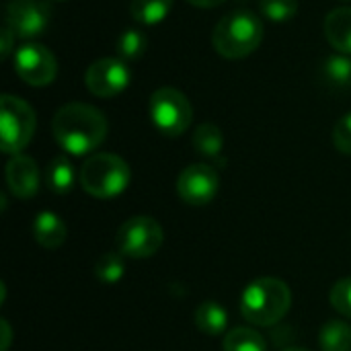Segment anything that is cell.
Wrapping results in <instances>:
<instances>
[{
	"instance_id": "ffe728a7",
	"label": "cell",
	"mask_w": 351,
	"mask_h": 351,
	"mask_svg": "<svg viewBox=\"0 0 351 351\" xmlns=\"http://www.w3.org/2000/svg\"><path fill=\"white\" fill-rule=\"evenodd\" d=\"M224 351H267L265 339L249 327H234L224 335Z\"/></svg>"
},
{
	"instance_id": "e0dca14e",
	"label": "cell",
	"mask_w": 351,
	"mask_h": 351,
	"mask_svg": "<svg viewBox=\"0 0 351 351\" xmlns=\"http://www.w3.org/2000/svg\"><path fill=\"white\" fill-rule=\"evenodd\" d=\"M173 0H132V19L140 25H158L169 16Z\"/></svg>"
},
{
	"instance_id": "9c48e42d",
	"label": "cell",
	"mask_w": 351,
	"mask_h": 351,
	"mask_svg": "<svg viewBox=\"0 0 351 351\" xmlns=\"http://www.w3.org/2000/svg\"><path fill=\"white\" fill-rule=\"evenodd\" d=\"M218 173L206 162L189 165L177 177V193L187 206H208L218 195Z\"/></svg>"
},
{
	"instance_id": "2e32d148",
	"label": "cell",
	"mask_w": 351,
	"mask_h": 351,
	"mask_svg": "<svg viewBox=\"0 0 351 351\" xmlns=\"http://www.w3.org/2000/svg\"><path fill=\"white\" fill-rule=\"evenodd\" d=\"M74 167L72 162L66 158V156H56L49 165H47V171H45V181H47V187L58 193V195H66L72 191L74 187Z\"/></svg>"
},
{
	"instance_id": "44dd1931",
	"label": "cell",
	"mask_w": 351,
	"mask_h": 351,
	"mask_svg": "<svg viewBox=\"0 0 351 351\" xmlns=\"http://www.w3.org/2000/svg\"><path fill=\"white\" fill-rule=\"evenodd\" d=\"M123 271H125V261L119 251H109V253L101 255L95 265V278L107 286L117 284L123 278Z\"/></svg>"
},
{
	"instance_id": "83f0119b",
	"label": "cell",
	"mask_w": 351,
	"mask_h": 351,
	"mask_svg": "<svg viewBox=\"0 0 351 351\" xmlns=\"http://www.w3.org/2000/svg\"><path fill=\"white\" fill-rule=\"evenodd\" d=\"M0 329H2V343H0V351H8L10 346V339H12V331H10V325L6 319L0 321Z\"/></svg>"
},
{
	"instance_id": "603a6c76",
	"label": "cell",
	"mask_w": 351,
	"mask_h": 351,
	"mask_svg": "<svg viewBox=\"0 0 351 351\" xmlns=\"http://www.w3.org/2000/svg\"><path fill=\"white\" fill-rule=\"evenodd\" d=\"M323 76L333 86L351 84V58L348 56H331L323 64Z\"/></svg>"
},
{
	"instance_id": "4316f807",
	"label": "cell",
	"mask_w": 351,
	"mask_h": 351,
	"mask_svg": "<svg viewBox=\"0 0 351 351\" xmlns=\"http://www.w3.org/2000/svg\"><path fill=\"white\" fill-rule=\"evenodd\" d=\"M0 37H2V43H0V56H2V58H8V53H10V49H12V39H14L16 35L10 31V27H4V29L0 31Z\"/></svg>"
},
{
	"instance_id": "4fadbf2b",
	"label": "cell",
	"mask_w": 351,
	"mask_h": 351,
	"mask_svg": "<svg viewBox=\"0 0 351 351\" xmlns=\"http://www.w3.org/2000/svg\"><path fill=\"white\" fill-rule=\"evenodd\" d=\"M66 237H68V228L58 214L53 212L37 214L33 222V239L37 241V245H41L43 249H58L66 243Z\"/></svg>"
},
{
	"instance_id": "f546056e",
	"label": "cell",
	"mask_w": 351,
	"mask_h": 351,
	"mask_svg": "<svg viewBox=\"0 0 351 351\" xmlns=\"http://www.w3.org/2000/svg\"><path fill=\"white\" fill-rule=\"evenodd\" d=\"M282 351H308V350H304V348H288V350H282Z\"/></svg>"
},
{
	"instance_id": "3957f363",
	"label": "cell",
	"mask_w": 351,
	"mask_h": 351,
	"mask_svg": "<svg viewBox=\"0 0 351 351\" xmlns=\"http://www.w3.org/2000/svg\"><path fill=\"white\" fill-rule=\"evenodd\" d=\"M263 41V23L251 10H234L222 16L212 33L214 49L228 60L251 56Z\"/></svg>"
},
{
	"instance_id": "f1b7e54d",
	"label": "cell",
	"mask_w": 351,
	"mask_h": 351,
	"mask_svg": "<svg viewBox=\"0 0 351 351\" xmlns=\"http://www.w3.org/2000/svg\"><path fill=\"white\" fill-rule=\"evenodd\" d=\"M187 2L193 4V6H199V8H214V6H220L226 0H187Z\"/></svg>"
},
{
	"instance_id": "8fae6325",
	"label": "cell",
	"mask_w": 351,
	"mask_h": 351,
	"mask_svg": "<svg viewBox=\"0 0 351 351\" xmlns=\"http://www.w3.org/2000/svg\"><path fill=\"white\" fill-rule=\"evenodd\" d=\"M132 72L128 64L119 58H103L88 66L86 70V86L95 97L111 99L123 93L130 84Z\"/></svg>"
},
{
	"instance_id": "52a82bcc",
	"label": "cell",
	"mask_w": 351,
	"mask_h": 351,
	"mask_svg": "<svg viewBox=\"0 0 351 351\" xmlns=\"http://www.w3.org/2000/svg\"><path fill=\"white\" fill-rule=\"evenodd\" d=\"M162 243L165 230L152 216H134L125 220L115 237L117 251L132 259H148L156 255Z\"/></svg>"
},
{
	"instance_id": "ac0fdd59",
	"label": "cell",
	"mask_w": 351,
	"mask_h": 351,
	"mask_svg": "<svg viewBox=\"0 0 351 351\" xmlns=\"http://www.w3.org/2000/svg\"><path fill=\"white\" fill-rule=\"evenodd\" d=\"M323 351H351V327L346 321H329L319 333Z\"/></svg>"
},
{
	"instance_id": "5bb4252c",
	"label": "cell",
	"mask_w": 351,
	"mask_h": 351,
	"mask_svg": "<svg viewBox=\"0 0 351 351\" xmlns=\"http://www.w3.org/2000/svg\"><path fill=\"white\" fill-rule=\"evenodd\" d=\"M325 37L341 53H351V8L341 6L325 16Z\"/></svg>"
},
{
	"instance_id": "30bf717a",
	"label": "cell",
	"mask_w": 351,
	"mask_h": 351,
	"mask_svg": "<svg viewBox=\"0 0 351 351\" xmlns=\"http://www.w3.org/2000/svg\"><path fill=\"white\" fill-rule=\"evenodd\" d=\"M51 19V10L43 0H10L6 4V27L21 37H39Z\"/></svg>"
},
{
	"instance_id": "7c38bea8",
	"label": "cell",
	"mask_w": 351,
	"mask_h": 351,
	"mask_svg": "<svg viewBox=\"0 0 351 351\" xmlns=\"http://www.w3.org/2000/svg\"><path fill=\"white\" fill-rule=\"evenodd\" d=\"M6 185L14 197L29 199L39 191V169L31 156L14 154L6 162Z\"/></svg>"
},
{
	"instance_id": "d4e9b609",
	"label": "cell",
	"mask_w": 351,
	"mask_h": 351,
	"mask_svg": "<svg viewBox=\"0 0 351 351\" xmlns=\"http://www.w3.org/2000/svg\"><path fill=\"white\" fill-rule=\"evenodd\" d=\"M331 306L346 319H351V278L339 280L329 292Z\"/></svg>"
},
{
	"instance_id": "5b68a950",
	"label": "cell",
	"mask_w": 351,
	"mask_h": 351,
	"mask_svg": "<svg viewBox=\"0 0 351 351\" xmlns=\"http://www.w3.org/2000/svg\"><path fill=\"white\" fill-rule=\"evenodd\" d=\"M35 134V111L19 97H0V148L4 154H21Z\"/></svg>"
},
{
	"instance_id": "d6986e66",
	"label": "cell",
	"mask_w": 351,
	"mask_h": 351,
	"mask_svg": "<svg viewBox=\"0 0 351 351\" xmlns=\"http://www.w3.org/2000/svg\"><path fill=\"white\" fill-rule=\"evenodd\" d=\"M193 148L206 158H218L224 148V138L218 125L202 123L193 132Z\"/></svg>"
},
{
	"instance_id": "7402d4cb",
	"label": "cell",
	"mask_w": 351,
	"mask_h": 351,
	"mask_svg": "<svg viewBox=\"0 0 351 351\" xmlns=\"http://www.w3.org/2000/svg\"><path fill=\"white\" fill-rule=\"evenodd\" d=\"M148 39L140 29H125L119 37H117V58L123 62L136 60L146 51Z\"/></svg>"
},
{
	"instance_id": "7a4b0ae2",
	"label": "cell",
	"mask_w": 351,
	"mask_h": 351,
	"mask_svg": "<svg viewBox=\"0 0 351 351\" xmlns=\"http://www.w3.org/2000/svg\"><path fill=\"white\" fill-rule=\"evenodd\" d=\"M292 304V292L278 278H259L251 282L241 296V315L255 327H274Z\"/></svg>"
},
{
	"instance_id": "277c9868",
	"label": "cell",
	"mask_w": 351,
	"mask_h": 351,
	"mask_svg": "<svg viewBox=\"0 0 351 351\" xmlns=\"http://www.w3.org/2000/svg\"><path fill=\"white\" fill-rule=\"evenodd\" d=\"M78 179L88 195L109 199L128 189L132 181V171L121 156L111 152H99L82 162Z\"/></svg>"
},
{
	"instance_id": "ba28073f",
	"label": "cell",
	"mask_w": 351,
	"mask_h": 351,
	"mask_svg": "<svg viewBox=\"0 0 351 351\" xmlns=\"http://www.w3.org/2000/svg\"><path fill=\"white\" fill-rule=\"evenodd\" d=\"M14 72L25 84L47 86L58 74L56 56L41 43H23L14 51Z\"/></svg>"
},
{
	"instance_id": "6da1fadb",
	"label": "cell",
	"mask_w": 351,
	"mask_h": 351,
	"mask_svg": "<svg viewBox=\"0 0 351 351\" xmlns=\"http://www.w3.org/2000/svg\"><path fill=\"white\" fill-rule=\"evenodd\" d=\"M51 130L62 150L74 156H84L103 144L109 125L97 107L86 103H68L56 111Z\"/></svg>"
},
{
	"instance_id": "484cf974",
	"label": "cell",
	"mask_w": 351,
	"mask_h": 351,
	"mask_svg": "<svg viewBox=\"0 0 351 351\" xmlns=\"http://www.w3.org/2000/svg\"><path fill=\"white\" fill-rule=\"evenodd\" d=\"M333 144L341 154L351 156V113L343 115L333 130Z\"/></svg>"
},
{
	"instance_id": "9a60e30c",
	"label": "cell",
	"mask_w": 351,
	"mask_h": 351,
	"mask_svg": "<svg viewBox=\"0 0 351 351\" xmlns=\"http://www.w3.org/2000/svg\"><path fill=\"white\" fill-rule=\"evenodd\" d=\"M195 325L204 335L210 337H218V335H226L228 331V313L222 304L214 302V300H206L195 308Z\"/></svg>"
},
{
	"instance_id": "8992f818",
	"label": "cell",
	"mask_w": 351,
	"mask_h": 351,
	"mask_svg": "<svg viewBox=\"0 0 351 351\" xmlns=\"http://www.w3.org/2000/svg\"><path fill=\"white\" fill-rule=\"evenodd\" d=\"M148 115L152 125L160 134L175 138L189 130L193 119V109L181 90L165 86L152 93L148 103Z\"/></svg>"
},
{
	"instance_id": "cb8c5ba5",
	"label": "cell",
	"mask_w": 351,
	"mask_h": 351,
	"mask_svg": "<svg viewBox=\"0 0 351 351\" xmlns=\"http://www.w3.org/2000/svg\"><path fill=\"white\" fill-rule=\"evenodd\" d=\"M259 8L269 21L284 23L298 12V0H259Z\"/></svg>"
}]
</instances>
